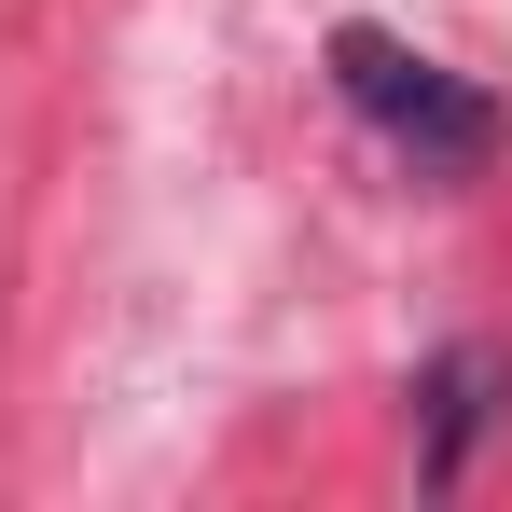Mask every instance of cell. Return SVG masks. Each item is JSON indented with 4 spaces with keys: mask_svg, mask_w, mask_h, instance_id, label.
<instances>
[{
    "mask_svg": "<svg viewBox=\"0 0 512 512\" xmlns=\"http://www.w3.org/2000/svg\"><path fill=\"white\" fill-rule=\"evenodd\" d=\"M333 70H346V97H360L416 167H485V153H499V111L457 84L443 56H416V42H388V28H333Z\"/></svg>",
    "mask_w": 512,
    "mask_h": 512,
    "instance_id": "1",
    "label": "cell"
},
{
    "mask_svg": "<svg viewBox=\"0 0 512 512\" xmlns=\"http://www.w3.org/2000/svg\"><path fill=\"white\" fill-rule=\"evenodd\" d=\"M485 402H499V346H443V360H429V485H457Z\"/></svg>",
    "mask_w": 512,
    "mask_h": 512,
    "instance_id": "2",
    "label": "cell"
}]
</instances>
